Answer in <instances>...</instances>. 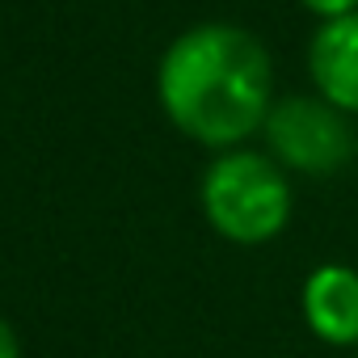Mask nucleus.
<instances>
[{"label":"nucleus","mask_w":358,"mask_h":358,"mask_svg":"<svg viewBox=\"0 0 358 358\" xmlns=\"http://www.w3.org/2000/svg\"><path fill=\"white\" fill-rule=\"evenodd\" d=\"M303 324L316 341L354 350L358 345V270L345 262H324L303 278L299 291Z\"/></svg>","instance_id":"obj_4"},{"label":"nucleus","mask_w":358,"mask_h":358,"mask_svg":"<svg viewBox=\"0 0 358 358\" xmlns=\"http://www.w3.org/2000/svg\"><path fill=\"white\" fill-rule=\"evenodd\" d=\"M303 9H312L316 17L333 22V17H345V13H358V0H299Z\"/></svg>","instance_id":"obj_6"},{"label":"nucleus","mask_w":358,"mask_h":358,"mask_svg":"<svg viewBox=\"0 0 358 358\" xmlns=\"http://www.w3.org/2000/svg\"><path fill=\"white\" fill-rule=\"evenodd\" d=\"M207 224L232 245H266L291 224V182L274 156L224 152L203 177Z\"/></svg>","instance_id":"obj_2"},{"label":"nucleus","mask_w":358,"mask_h":358,"mask_svg":"<svg viewBox=\"0 0 358 358\" xmlns=\"http://www.w3.org/2000/svg\"><path fill=\"white\" fill-rule=\"evenodd\" d=\"M156 93L182 135L207 148H232L266 127L274 106L270 55L249 30L207 22L164 51Z\"/></svg>","instance_id":"obj_1"},{"label":"nucleus","mask_w":358,"mask_h":358,"mask_svg":"<svg viewBox=\"0 0 358 358\" xmlns=\"http://www.w3.org/2000/svg\"><path fill=\"white\" fill-rule=\"evenodd\" d=\"M0 358H22V341L5 316H0Z\"/></svg>","instance_id":"obj_7"},{"label":"nucleus","mask_w":358,"mask_h":358,"mask_svg":"<svg viewBox=\"0 0 358 358\" xmlns=\"http://www.w3.org/2000/svg\"><path fill=\"white\" fill-rule=\"evenodd\" d=\"M266 139L282 169L329 177L345 169L358 152V135L350 127V114L329 106L324 97H282L266 114Z\"/></svg>","instance_id":"obj_3"},{"label":"nucleus","mask_w":358,"mask_h":358,"mask_svg":"<svg viewBox=\"0 0 358 358\" xmlns=\"http://www.w3.org/2000/svg\"><path fill=\"white\" fill-rule=\"evenodd\" d=\"M354 358H358V345H354Z\"/></svg>","instance_id":"obj_8"},{"label":"nucleus","mask_w":358,"mask_h":358,"mask_svg":"<svg viewBox=\"0 0 358 358\" xmlns=\"http://www.w3.org/2000/svg\"><path fill=\"white\" fill-rule=\"evenodd\" d=\"M312 85L341 114H358V13L320 22L308 43Z\"/></svg>","instance_id":"obj_5"}]
</instances>
